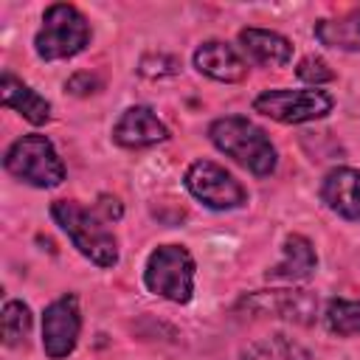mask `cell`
Returning a JSON list of instances; mask_svg holds the SVG:
<instances>
[{
    "mask_svg": "<svg viewBox=\"0 0 360 360\" xmlns=\"http://www.w3.org/2000/svg\"><path fill=\"white\" fill-rule=\"evenodd\" d=\"M51 217L84 259L98 267L118 264V239L107 228L110 219L98 208H84L76 200H56L51 205Z\"/></svg>",
    "mask_w": 360,
    "mask_h": 360,
    "instance_id": "obj_1",
    "label": "cell"
},
{
    "mask_svg": "<svg viewBox=\"0 0 360 360\" xmlns=\"http://www.w3.org/2000/svg\"><path fill=\"white\" fill-rule=\"evenodd\" d=\"M208 138L219 152L233 158L248 172H253L259 177H267L276 172V163H278L276 146L270 143V135L250 118H245V115L217 118L208 127Z\"/></svg>",
    "mask_w": 360,
    "mask_h": 360,
    "instance_id": "obj_2",
    "label": "cell"
},
{
    "mask_svg": "<svg viewBox=\"0 0 360 360\" xmlns=\"http://www.w3.org/2000/svg\"><path fill=\"white\" fill-rule=\"evenodd\" d=\"M90 45V22L70 3H51L42 14V28L34 37V51L39 59H68Z\"/></svg>",
    "mask_w": 360,
    "mask_h": 360,
    "instance_id": "obj_3",
    "label": "cell"
},
{
    "mask_svg": "<svg viewBox=\"0 0 360 360\" xmlns=\"http://www.w3.org/2000/svg\"><path fill=\"white\" fill-rule=\"evenodd\" d=\"M3 166L17 180L37 188H56L65 180V163L56 146L45 135H22L17 138L3 158Z\"/></svg>",
    "mask_w": 360,
    "mask_h": 360,
    "instance_id": "obj_4",
    "label": "cell"
},
{
    "mask_svg": "<svg viewBox=\"0 0 360 360\" xmlns=\"http://www.w3.org/2000/svg\"><path fill=\"white\" fill-rule=\"evenodd\" d=\"M194 256L183 245H160L149 253L143 284L149 292L174 304H188L194 295Z\"/></svg>",
    "mask_w": 360,
    "mask_h": 360,
    "instance_id": "obj_5",
    "label": "cell"
},
{
    "mask_svg": "<svg viewBox=\"0 0 360 360\" xmlns=\"http://www.w3.org/2000/svg\"><path fill=\"white\" fill-rule=\"evenodd\" d=\"M332 107H335V98L318 87H312V90L276 87V90H264L253 98V110L278 124H307V121L329 115Z\"/></svg>",
    "mask_w": 360,
    "mask_h": 360,
    "instance_id": "obj_6",
    "label": "cell"
},
{
    "mask_svg": "<svg viewBox=\"0 0 360 360\" xmlns=\"http://www.w3.org/2000/svg\"><path fill=\"white\" fill-rule=\"evenodd\" d=\"M183 180H186V188L191 191V197H197L202 205H208L214 211H231V208H239L248 202L245 186L214 160H194L186 169Z\"/></svg>",
    "mask_w": 360,
    "mask_h": 360,
    "instance_id": "obj_7",
    "label": "cell"
},
{
    "mask_svg": "<svg viewBox=\"0 0 360 360\" xmlns=\"http://www.w3.org/2000/svg\"><path fill=\"white\" fill-rule=\"evenodd\" d=\"M82 332V312L76 295L51 301L42 312V349L51 360H62L76 349Z\"/></svg>",
    "mask_w": 360,
    "mask_h": 360,
    "instance_id": "obj_8",
    "label": "cell"
},
{
    "mask_svg": "<svg viewBox=\"0 0 360 360\" xmlns=\"http://www.w3.org/2000/svg\"><path fill=\"white\" fill-rule=\"evenodd\" d=\"M242 309L253 315H267V318H287L295 323H312L318 312V298L309 290H264L245 295L239 301Z\"/></svg>",
    "mask_w": 360,
    "mask_h": 360,
    "instance_id": "obj_9",
    "label": "cell"
},
{
    "mask_svg": "<svg viewBox=\"0 0 360 360\" xmlns=\"http://www.w3.org/2000/svg\"><path fill=\"white\" fill-rule=\"evenodd\" d=\"M112 141L124 149H146V146L169 141V127L155 115L152 107L135 104V107H127L121 118L115 121Z\"/></svg>",
    "mask_w": 360,
    "mask_h": 360,
    "instance_id": "obj_10",
    "label": "cell"
},
{
    "mask_svg": "<svg viewBox=\"0 0 360 360\" xmlns=\"http://www.w3.org/2000/svg\"><path fill=\"white\" fill-rule=\"evenodd\" d=\"M194 68L205 73L214 82H245L248 79V62L222 39H208L194 51Z\"/></svg>",
    "mask_w": 360,
    "mask_h": 360,
    "instance_id": "obj_11",
    "label": "cell"
},
{
    "mask_svg": "<svg viewBox=\"0 0 360 360\" xmlns=\"http://www.w3.org/2000/svg\"><path fill=\"white\" fill-rule=\"evenodd\" d=\"M321 200L343 219L360 222V169L338 166L321 183Z\"/></svg>",
    "mask_w": 360,
    "mask_h": 360,
    "instance_id": "obj_12",
    "label": "cell"
},
{
    "mask_svg": "<svg viewBox=\"0 0 360 360\" xmlns=\"http://www.w3.org/2000/svg\"><path fill=\"white\" fill-rule=\"evenodd\" d=\"M315 267H318V256H315V248L307 236L301 233H290L281 245V262L273 264L264 278L267 281H307L315 276Z\"/></svg>",
    "mask_w": 360,
    "mask_h": 360,
    "instance_id": "obj_13",
    "label": "cell"
},
{
    "mask_svg": "<svg viewBox=\"0 0 360 360\" xmlns=\"http://www.w3.org/2000/svg\"><path fill=\"white\" fill-rule=\"evenodd\" d=\"M0 96H3V107L20 112L28 124L39 127L51 118V104L37 93L31 90L25 82H20L14 73L3 70V79H0Z\"/></svg>",
    "mask_w": 360,
    "mask_h": 360,
    "instance_id": "obj_14",
    "label": "cell"
},
{
    "mask_svg": "<svg viewBox=\"0 0 360 360\" xmlns=\"http://www.w3.org/2000/svg\"><path fill=\"white\" fill-rule=\"evenodd\" d=\"M239 45L262 65L267 68H284L292 59V42L278 34V31H267V28H242L239 31Z\"/></svg>",
    "mask_w": 360,
    "mask_h": 360,
    "instance_id": "obj_15",
    "label": "cell"
},
{
    "mask_svg": "<svg viewBox=\"0 0 360 360\" xmlns=\"http://www.w3.org/2000/svg\"><path fill=\"white\" fill-rule=\"evenodd\" d=\"M315 39L335 51H360V6L335 20H318Z\"/></svg>",
    "mask_w": 360,
    "mask_h": 360,
    "instance_id": "obj_16",
    "label": "cell"
},
{
    "mask_svg": "<svg viewBox=\"0 0 360 360\" xmlns=\"http://www.w3.org/2000/svg\"><path fill=\"white\" fill-rule=\"evenodd\" d=\"M242 360H312V354L298 340H292L281 332H273L267 338L253 340L242 352Z\"/></svg>",
    "mask_w": 360,
    "mask_h": 360,
    "instance_id": "obj_17",
    "label": "cell"
},
{
    "mask_svg": "<svg viewBox=\"0 0 360 360\" xmlns=\"http://www.w3.org/2000/svg\"><path fill=\"white\" fill-rule=\"evenodd\" d=\"M323 318H326V329L332 335H338V338L360 335V301L332 298Z\"/></svg>",
    "mask_w": 360,
    "mask_h": 360,
    "instance_id": "obj_18",
    "label": "cell"
},
{
    "mask_svg": "<svg viewBox=\"0 0 360 360\" xmlns=\"http://www.w3.org/2000/svg\"><path fill=\"white\" fill-rule=\"evenodd\" d=\"M31 335V309L22 301H6L3 307V340L6 346H22Z\"/></svg>",
    "mask_w": 360,
    "mask_h": 360,
    "instance_id": "obj_19",
    "label": "cell"
},
{
    "mask_svg": "<svg viewBox=\"0 0 360 360\" xmlns=\"http://www.w3.org/2000/svg\"><path fill=\"white\" fill-rule=\"evenodd\" d=\"M295 76L301 82H309V84H323V82H332L335 79V70L321 59V56H304L295 68Z\"/></svg>",
    "mask_w": 360,
    "mask_h": 360,
    "instance_id": "obj_20",
    "label": "cell"
},
{
    "mask_svg": "<svg viewBox=\"0 0 360 360\" xmlns=\"http://www.w3.org/2000/svg\"><path fill=\"white\" fill-rule=\"evenodd\" d=\"M73 96H90V93H96L98 87H101V82H98V76H93V73H87V70H82V73H73L70 79H68V84H65Z\"/></svg>",
    "mask_w": 360,
    "mask_h": 360,
    "instance_id": "obj_21",
    "label": "cell"
},
{
    "mask_svg": "<svg viewBox=\"0 0 360 360\" xmlns=\"http://www.w3.org/2000/svg\"><path fill=\"white\" fill-rule=\"evenodd\" d=\"M96 208L112 222V219H121V202L115 200V197H110V194H101L98 197V202H96Z\"/></svg>",
    "mask_w": 360,
    "mask_h": 360,
    "instance_id": "obj_22",
    "label": "cell"
}]
</instances>
